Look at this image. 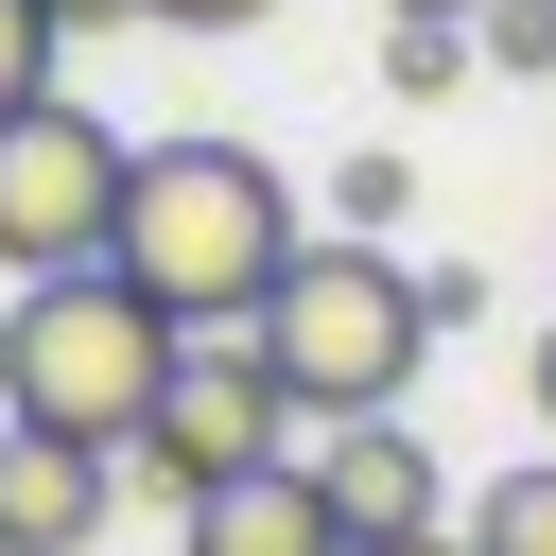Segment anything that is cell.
Returning a JSON list of instances; mask_svg holds the SVG:
<instances>
[{"instance_id": "obj_1", "label": "cell", "mask_w": 556, "mask_h": 556, "mask_svg": "<svg viewBox=\"0 0 556 556\" xmlns=\"http://www.w3.org/2000/svg\"><path fill=\"white\" fill-rule=\"evenodd\" d=\"M295 191L261 139H139V191H122V278L174 313V330H261V295L295 278Z\"/></svg>"}, {"instance_id": "obj_2", "label": "cell", "mask_w": 556, "mask_h": 556, "mask_svg": "<svg viewBox=\"0 0 556 556\" xmlns=\"http://www.w3.org/2000/svg\"><path fill=\"white\" fill-rule=\"evenodd\" d=\"M174 365H191V330H174L122 261L17 278V313H0V417H17V434H70V452H139L156 400H174Z\"/></svg>"}, {"instance_id": "obj_3", "label": "cell", "mask_w": 556, "mask_h": 556, "mask_svg": "<svg viewBox=\"0 0 556 556\" xmlns=\"http://www.w3.org/2000/svg\"><path fill=\"white\" fill-rule=\"evenodd\" d=\"M417 348H434V295H417V261L400 243H348V226H313L295 243V278L261 295V365H278V400L295 417H400V382H417Z\"/></svg>"}, {"instance_id": "obj_4", "label": "cell", "mask_w": 556, "mask_h": 556, "mask_svg": "<svg viewBox=\"0 0 556 556\" xmlns=\"http://www.w3.org/2000/svg\"><path fill=\"white\" fill-rule=\"evenodd\" d=\"M122 191H139V139L87 122L70 87L35 122H0V278H87L122 243Z\"/></svg>"}, {"instance_id": "obj_5", "label": "cell", "mask_w": 556, "mask_h": 556, "mask_svg": "<svg viewBox=\"0 0 556 556\" xmlns=\"http://www.w3.org/2000/svg\"><path fill=\"white\" fill-rule=\"evenodd\" d=\"M278 365H261V330H191V365H174V400H156V434L122 452L139 486H174V504H208V486H243V469H278Z\"/></svg>"}, {"instance_id": "obj_6", "label": "cell", "mask_w": 556, "mask_h": 556, "mask_svg": "<svg viewBox=\"0 0 556 556\" xmlns=\"http://www.w3.org/2000/svg\"><path fill=\"white\" fill-rule=\"evenodd\" d=\"M313 486H330L348 556H365V539H452V486H434V434H417V417H348V434L313 452Z\"/></svg>"}, {"instance_id": "obj_7", "label": "cell", "mask_w": 556, "mask_h": 556, "mask_svg": "<svg viewBox=\"0 0 556 556\" xmlns=\"http://www.w3.org/2000/svg\"><path fill=\"white\" fill-rule=\"evenodd\" d=\"M104 504H122V452H70V434L0 417V556H87Z\"/></svg>"}, {"instance_id": "obj_8", "label": "cell", "mask_w": 556, "mask_h": 556, "mask_svg": "<svg viewBox=\"0 0 556 556\" xmlns=\"http://www.w3.org/2000/svg\"><path fill=\"white\" fill-rule=\"evenodd\" d=\"M191 556H348V521H330L313 452H278V469H243V486L191 504Z\"/></svg>"}, {"instance_id": "obj_9", "label": "cell", "mask_w": 556, "mask_h": 556, "mask_svg": "<svg viewBox=\"0 0 556 556\" xmlns=\"http://www.w3.org/2000/svg\"><path fill=\"white\" fill-rule=\"evenodd\" d=\"M452 539H469V556H556V452H539V469H486V504H469Z\"/></svg>"}, {"instance_id": "obj_10", "label": "cell", "mask_w": 556, "mask_h": 556, "mask_svg": "<svg viewBox=\"0 0 556 556\" xmlns=\"http://www.w3.org/2000/svg\"><path fill=\"white\" fill-rule=\"evenodd\" d=\"M382 87H400V104H452V87H469V35H452V17H400V35H382Z\"/></svg>"}, {"instance_id": "obj_11", "label": "cell", "mask_w": 556, "mask_h": 556, "mask_svg": "<svg viewBox=\"0 0 556 556\" xmlns=\"http://www.w3.org/2000/svg\"><path fill=\"white\" fill-rule=\"evenodd\" d=\"M400 191H417V156H400V139H365V156L330 174V226H348V243H382V226H400Z\"/></svg>"}, {"instance_id": "obj_12", "label": "cell", "mask_w": 556, "mask_h": 556, "mask_svg": "<svg viewBox=\"0 0 556 556\" xmlns=\"http://www.w3.org/2000/svg\"><path fill=\"white\" fill-rule=\"evenodd\" d=\"M52 52H70V35H52V0H0V122H35V104H52Z\"/></svg>"}, {"instance_id": "obj_13", "label": "cell", "mask_w": 556, "mask_h": 556, "mask_svg": "<svg viewBox=\"0 0 556 556\" xmlns=\"http://www.w3.org/2000/svg\"><path fill=\"white\" fill-rule=\"evenodd\" d=\"M469 52H486V70H521V87H556V0H486V17H469Z\"/></svg>"}, {"instance_id": "obj_14", "label": "cell", "mask_w": 556, "mask_h": 556, "mask_svg": "<svg viewBox=\"0 0 556 556\" xmlns=\"http://www.w3.org/2000/svg\"><path fill=\"white\" fill-rule=\"evenodd\" d=\"M122 17H156V0H52V35H122Z\"/></svg>"}, {"instance_id": "obj_15", "label": "cell", "mask_w": 556, "mask_h": 556, "mask_svg": "<svg viewBox=\"0 0 556 556\" xmlns=\"http://www.w3.org/2000/svg\"><path fill=\"white\" fill-rule=\"evenodd\" d=\"M156 17H191V35H243V17H278V0H156Z\"/></svg>"}, {"instance_id": "obj_16", "label": "cell", "mask_w": 556, "mask_h": 556, "mask_svg": "<svg viewBox=\"0 0 556 556\" xmlns=\"http://www.w3.org/2000/svg\"><path fill=\"white\" fill-rule=\"evenodd\" d=\"M382 17H452V35H469V17H486V0H382Z\"/></svg>"}, {"instance_id": "obj_17", "label": "cell", "mask_w": 556, "mask_h": 556, "mask_svg": "<svg viewBox=\"0 0 556 556\" xmlns=\"http://www.w3.org/2000/svg\"><path fill=\"white\" fill-rule=\"evenodd\" d=\"M365 556H469V539H365Z\"/></svg>"}, {"instance_id": "obj_18", "label": "cell", "mask_w": 556, "mask_h": 556, "mask_svg": "<svg viewBox=\"0 0 556 556\" xmlns=\"http://www.w3.org/2000/svg\"><path fill=\"white\" fill-rule=\"evenodd\" d=\"M539 417H556V330H539Z\"/></svg>"}]
</instances>
